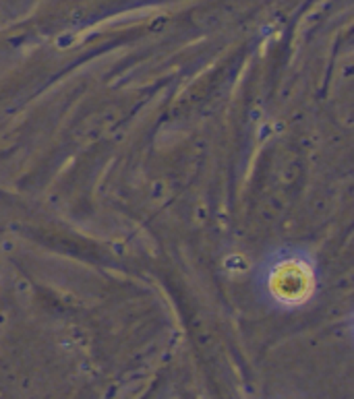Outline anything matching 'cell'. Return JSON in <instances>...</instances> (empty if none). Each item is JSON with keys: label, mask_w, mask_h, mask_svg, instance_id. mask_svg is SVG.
<instances>
[{"label": "cell", "mask_w": 354, "mask_h": 399, "mask_svg": "<svg viewBox=\"0 0 354 399\" xmlns=\"http://www.w3.org/2000/svg\"><path fill=\"white\" fill-rule=\"evenodd\" d=\"M268 288L272 298L282 304H300L315 288V278L305 258H280L268 274Z\"/></svg>", "instance_id": "6da1fadb"}]
</instances>
